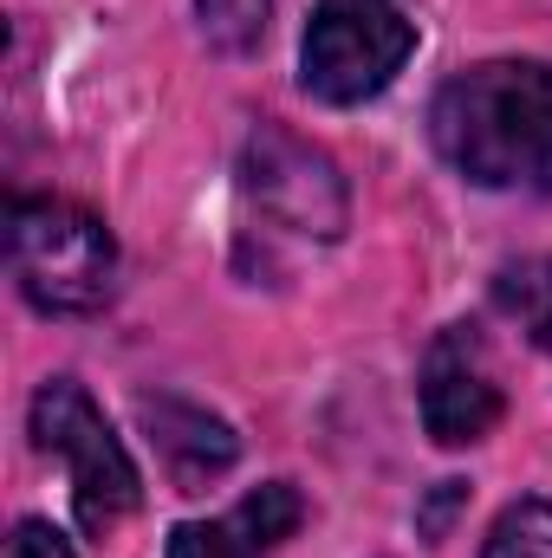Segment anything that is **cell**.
Wrapping results in <instances>:
<instances>
[{
    "instance_id": "5b68a950",
    "label": "cell",
    "mask_w": 552,
    "mask_h": 558,
    "mask_svg": "<svg viewBox=\"0 0 552 558\" xmlns=\"http://www.w3.org/2000/svg\"><path fill=\"white\" fill-rule=\"evenodd\" d=\"M241 189H248V202L274 221L279 234H299V241H338L345 221H351V195H345L338 162L319 143L292 137L279 124H261L248 137V149H241Z\"/></svg>"
},
{
    "instance_id": "8992f818",
    "label": "cell",
    "mask_w": 552,
    "mask_h": 558,
    "mask_svg": "<svg viewBox=\"0 0 552 558\" xmlns=\"http://www.w3.org/2000/svg\"><path fill=\"white\" fill-rule=\"evenodd\" d=\"M501 377L475 325H442L422 351V422L442 448H475L501 422Z\"/></svg>"
},
{
    "instance_id": "8fae6325",
    "label": "cell",
    "mask_w": 552,
    "mask_h": 558,
    "mask_svg": "<svg viewBox=\"0 0 552 558\" xmlns=\"http://www.w3.org/2000/svg\"><path fill=\"white\" fill-rule=\"evenodd\" d=\"M481 558H552V507L547 500H514L488 526Z\"/></svg>"
},
{
    "instance_id": "4fadbf2b",
    "label": "cell",
    "mask_w": 552,
    "mask_h": 558,
    "mask_svg": "<svg viewBox=\"0 0 552 558\" xmlns=\"http://www.w3.org/2000/svg\"><path fill=\"white\" fill-rule=\"evenodd\" d=\"M461 500H468V487H461V481H442V487H435V500L422 507V533H429V539H442V533H448V513H455Z\"/></svg>"
},
{
    "instance_id": "277c9868",
    "label": "cell",
    "mask_w": 552,
    "mask_h": 558,
    "mask_svg": "<svg viewBox=\"0 0 552 558\" xmlns=\"http://www.w3.org/2000/svg\"><path fill=\"white\" fill-rule=\"evenodd\" d=\"M416 52V20L391 0H319L299 39V85L319 105L377 98Z\"/></svg>"
},
{
    "instance_id": "7c38bea8",
    "label": "cell",
    "mask_w": 552,
    "mask_h": 558,
    "mask_svg": "<svg viewBox=\"0 0 552 558\" xmlns=\"http://www.w3.org/2000/svg\"><path fill=\"white\" fill-rule=\"evenodd\" d=\"M7 558H72V546H65L46 520H20L13 539H7Z\"/></svg>"
},
{
    "instance_id": "30bf717a",
    "label": "cell",
    "mask_w": 552,
    "mask_h": 558,
    "mask_svg": "<svg viewBox=\"0 0 552 558\" xmlns=\"http://www.w3.org/2000/svg\"><path fill=\"white\" fill-rule=\"evenodd\" d=\"M267 546L254 539V526L241 520V507L228 520H182L169 533V553L163 558H261Z\"/></svg>"
},
{
    "instance_id": "52a82bcc",
    "label": "cell",
    "mask_w": 552,
    "mask_h": 558,
    "mask_svg": "<svg viewBox=\"0 0 552 558\" xmlns=\"http://www.w3.org/2000/svg\"><path fill=\"white\" fill-rule=\"evenodd\" d=\"M137 416H143V428H149V441H156V454L169 461V474L189 481V487H195V481H215V474H228V468L241 461V435L221 416H208L202 403L143 397Z\"/></svg>"
},
{
    "instance_id": "7a4b0ae2",
    "label": "cell",
    "mask_w": 552,
    "mask_h": 558,
    "mask_svg": "<svg viewBox=\"0 0 552 558\" xmlns=\"http://www.w3.org/2000/svg\"><path fill=\"white\" fill-rule=\"evenodd\" d=\"M7 254L13 279L39 312H98L118 279L111 228L59 195H20L7 215Z\"/></svg>"
},
{
    "instance_id": "9c48e42d",
    "label": "cell",
    "mask_w": 552,
    "mask_h": 558,
    "mask_svg": "<svg viewBox=\"0 0 552 558\" xmlns=\"http://www.w3.org/2000/svg\"><path fill=\"white\" fill-rule=\"evenodd\" d=\"M195 20L215 52H254L267 39L274 0H195Z\"/></svg>"
},
{
    "instance_id": "6da1fadb",
    "label": "cell",
    "mask_w": 552,
    "mask_h": 558,
    "mask_svg": "<svg viewBox=\"0 0 552 558\" xmlns=\"http://www.w3.org/2000/svg\"><path fill=\"white\" fill-rule=\"evenodd\" d=\"M442 162L481 189L552 195V72L533 59H488L455 72L429 105Z\"/></svg>"
},
{
    "instance_id": "3957f363",
    "label": "cell",
    "mask_w": 552,
    "mask_h": 558,
    "mask_svg": "<svg viewBox=\"0 0 552 558\" xmlns=\"http://www.w3.org/2000/svg\"><path fill=\"white\" fill-rule=\"evenodd\" d=\"M33 441L39 454H52L65 468V487H72V513L92 539H105L111 526H124L143 500L137 461L124 454V441L111 435L105 410L72 384V377H52L39 384L33 397Z\"/></svg>"
},
{
    "instance_id": "ba28073f",
    "label": "cell",
    "mask_w": 552,
    "mask_h": 558,
    "mask_svg": "<svg viewBox=\"0 0 552 558\" xmlns=\"http://www.w3.org/2000/svg\"><path fill=\"white\" fill-rule=\"evenodd\" d=\"M494 305H501L540 351H552V260L501 267V279H494Z\"/></svg>"
}]
</instances>
